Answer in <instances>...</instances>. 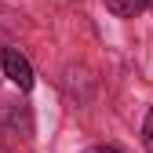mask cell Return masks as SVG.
<instances>
[{"label":"cell","mask_w":153,"mask_h":153,"mask_svg":"<svg viewBox=\"0 0 153 153\" xmlns=\"http://www.w3.org/2000/svg\"><path fill=\"white\" fill-rule=\"evenodd\" d=\"M0 66H4V76L15 88H22V91L33 88V66H29V59L18 48H4V51H0Z\"/></svg>","instance_id":"obj_1"},{"label":"cell","mask_w":153,"mask_h":153,"mask_svg":"<svg viewBox=\"0 0 153 153\" xmlns=\"http://www.w3.org/2000/svg\"><path fill=\"white\" fill-rule=\"evenodd\" d=\"M4 124H7V128H18V135H22V139H29V131H33L29 109L18 106V102H7V106H4Z\"/></svg>","instance_id":"obj_2"},{"label":"cell","mask_w":153,"mask_h":153,"mask_svg":"<svg viewBox=\"0 0 153 153\" xmlns=\"http://www.w3.org/2000/svg\"><path fill=\"white\" fill-rule=\"evenodd\" d=\"M102 4L117 15V18H135V15L146 7V0H102Z\"/></svg>","instance_id":"obj_3"},{"label":"cell","mask_w":153,"mask_h":153,"mask_svg":"<svg viewBox=\"0 0 153 153\" xmlns=\"http://www.w3.org/2000/svg\"><path fill=\"white\" fill-rule=\"evenodd\" d=\"M142 142H146V149L153 153V109H149V117H146V124H142Z\"/></svg>","instance_id":"obj_4"},{"label":"cell","mask_w":153,"mask_h":153,"mask_svg":"<svg viewBox=\"0 0 153 153\" xmlns=\"http://www.w3.org/2000/svg\"><path fill=\"white\" fill-rule=\"evenodd\" d=\"M84 153H120L117 146H91V149H84Z\"/></svg>","instance_id":"obj_5"},{"label":"cell","mask_w":153,"mask_h":153,"mask_svg":"<svg viewBox=\"0 0 153 153\" xmlns=\"http://www.w3.org/2000/svg\"><path fill=\"white\" fill-rule=\"evenodd\" d=\"M0 153H4V149H0Z\"/></svg>","instance_id":"obj_6"}]
</instances>
